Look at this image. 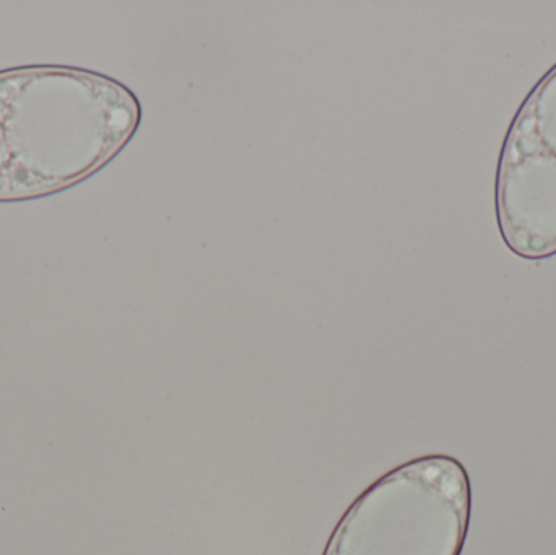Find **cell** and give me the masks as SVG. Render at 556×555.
<instances>
[{
    "label": "cell",
    "instance_id": "cell-1",
    "mask_svg": "<svg viewBox=\"0 0 556 555\" xmlns=\"http://www.w3.org/2000/svg\"><path fill=\"white\" fill-rule=\"evenodd\" d=\"M142 121L116 78L71 65L0 71V202L58 194L100 172Z\"/></svg>",
    "mask_w": 556,
    "mask_h": 555
},
{
    "label": "cell",
    "instance_id": "cell-3",
    "mask_svg": "<svg viewBox=\"0 0 556 555\" xmlns=\"http://www.w3.org/2000/svg\"><path fill=\"white\" fill-rule=\"evenodd\" d=\"M495 214L513 254L528 261L556 256V64L529 91L506 133Z\"/></svg>",
    "mask_w": 556,
    "mask_h": 555
},
{
    "label": "cell",
    "instance_id": "cell-2",
    "mask_svg": "<svg viewBox=\"0 0 556 555\" xmlns=\"http://www.w3.org/2000/svg\"><path fill=\"white\" fill-rule=\"evenodd\" d=\"M472 484L459 459L428 455L386 472L340 517L323 555H460Z\"/></svg>",
    "mask_w": 556,
    "mask_h": 555
}]
</instances>
